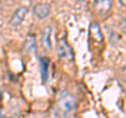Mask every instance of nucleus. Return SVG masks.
Segmentation results:
<instances>
[{"mask_svg":"<svg viewBox=\"0 0 126 118\" xmlns=\"http://www.w3.org/2000/svg\"><path fill=\"white\" fill-rule=\"evenodd\" d=\"M33 14L38 20H44L50 15V5L48 3H37L33 7Z\"/></svg>","mask_w":126,"mask_h":118,"instance_id":"nucleus-2","label":"nucleus"},{"mask_svg":"<svg viewBox=\"0 0 126 118\" xmlns=\"http://www.w3.org/2000/svg\"><path fill=\"white\" fill-rule=\"evenodd\" d=\"M58 102L60 104V107L63 110H65L66 112H72L76 109V99L67 91H63L60 93L58 98Z\"/></svg>","mask_w":126,"mask_h":118,"instance_id":"nucleus-1","label":"nucleus"},{"mask_svg":"<svg viewBox=\"0 0 126 118\" xmlns=\"http://www.w3.org/2000/svg\"><path fill=\"white\" fill-rule=\"evenodd\" d=\"M94 6H96V11L99 14H105L109 11L110 6H111V2L110 1H104V0H100V1H94Z\"/></svg>","mask_w":126,"mask_h":118,"instance_id":"nucleus-7","label":"nucleus"},{"mask_svg":"<svg viewBox=\"0 0 126 118\" xmlns=\"http://www.w3.org/2000/svg\"><path fill=\"white\" fill-rule=\"evenodd\" d=\"M40 64V74H41V79L43 82H46L48 79V64L49 60L46 57H41L39 60Z\"/></svg>","mask_w":126,"mask_h":118,"instance_id":"nucleus-5","label":"nucleus"},{"mask_svg":"<svg viewBox=\"0 0 126 118\" xmlns=\"http://www.w3.org/2000/svg\"><path fill=\"white\" fill-rule=\"evenodd\" d=\"M119 4L120 5H122V6H126V0H124V1H119Z\"/></svg>","mask_w":126,"mask_h":118,"instance_id":"nucleus-10","label":"nucleus"},{"mask_svg":"<svg viewBox=\"0 0 126 118\" xmlns=\"http://www.w3.org/2000/svg\"><path fill=\"white\" fill-rule=\"evenodd\" d=\"M52 26L47 25L42 32V43L44 48L50 50L52 49V40H50V36H52Z\"/></svg>","mask_w":126,"mask_h":118,"instance_id":"nucleus-6","label":"nucleus"},{"mask_svg":"<svg viewBox=\"0 0 126 118\" xmlns=\"http://www.w3.org/2000/svg\"><path fill=\"white\" fill-rule=\"evenodd\" d=\"M0 118H3V115H2V113L0 112Z\"/></svg>","mask_w":126,"mask_h":118,"instance_id":"nucleus-12","label":"nucleus"},{"mask_svg":"<svg viewBox=\"0 0 126 118\" xmlns=\"http://www.w3.org/2000/svg\"><path fill=\"white\" fill-rule=\"evenodd\" d=\"M123 70L126 71V61H125V64H124V66H123Z\"/></svg>","mask_w":126,"mask_h":118,"instance_id":"nucleus-11","label":"nucleus"},{"mask_svg":"<svg viewBox=\"0 0 126 118\" xmlns=\"http://www.w3.org/2000/svg\"><path fill=\"white\" fill-rule=\"evenodd\" d=\"M58 53L59 56L63 59H73V51L72 48L68 45V43L66 42L65 39H61L60 42L58 44Z\"/></svg>","mask_w":126,"mask_h":118,"instance_id":"nucleus-4","label":"nucleus"},{"mask_svg":"<svg viewBox=\"0 0 126 118\" xmlns=\"http://www.w3.org/2000/svg\"><path fill=\"white\" fill-rule=\"evenodd\" d=\"M121 30L125 35H126V17H124L121 21Z\"/></svg>","mask_w":126,"mask_h":118,"instance_id":"nucleus-9","label":"nucleus"},{"mask_svg":"<svg viewBox=\"0 0 126 118\" xmlns=\"http://www.w3.org/2000/svg\"><path fill=\"white\" fill-rule=\"evenodd\" d=\"M27 12H29V9L26 6H21L19 9H17L15 11V13L13 14V16H12L10 23L13 26H19L23 22V20H24Z\"/></svg>","mask_w":126,"mask_h":118,"instance_id":"nucleus-3","label":"nucleus"},{"mask_svg":"<svg viewBox=\"0 0 126 118\" xmlns=\"http://www.w3.org/2000/svg\"><path fill=\"white\" fill-rule=\"evenodd\" d=\"M24 51L26 53H35L36 51V40L34 36H30L24 43Z\"/></svg>","mask_w":126,"mask_h":118,"instance_id":"nucleus-8","label":"nucleus"}]
</instances>
